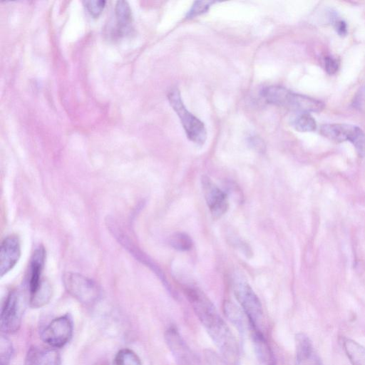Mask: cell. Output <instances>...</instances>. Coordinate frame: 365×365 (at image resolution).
Segmentation results:
<instances>
[{
	"label": "cell",
	"instance_id": "cell-1",
	"mask_svg": "<svg viewBox=\"0 0 365 365\" xmlns=\"http://www.w3.org/2000/svg\"><path fill=\"white\" fill-rule=\"evenodd\" d=\"M183 292L199 320L222 354L230 363L235 364L239 356L237 340L212 302L195 286L185 285Z\"/></svg>",
	"mask_w": 365,
	"mask_h": 365
},
{
	"label": "cell",
	"instance_id": "cell-2",
	"mask_svg": "<svg viewBox=\"0 0 365 365\" xmlns=\"http://www.w3.org/2000/svg\"><path fill=\"white\" fill-rule=\"evenodd\" d=\"M265 101L271 104L301 113L319 112L323 102L301 94L293 93L279 86H270L262 92Z\"/></svg>",
	"mask_w": 365,
	"mask_h": 365
},
{
	"label": "cell",
	"instance_id": "cell-3",
	"mask_svg": "<svg viewBox=\"0 0 365 365\" xmlns=\"http://www.w3.org/2000/svg\"><path fill=\"white\" fill-rule=\"evenodd\" d=\"M169 103L177 113L187 138L192 143L202 145L207 138L204 123L189 112L185 106L177 88H173L168 93Z\"/></svg>",
	"mask_w": 365,
	"mask_h": 365
},
{
	"label": "cell",
	"instance_id": "cell-4",
	"mask_svg": "<svg viewBox=\"0 0 365 365\" xmlns=\"http://www.w3.org/2000/svg\"><path fill=\"white\" fill-rule=\"evenodd\" d=\"M234 293L246 315L251 329H260L263 311L259 299L249 284L242 279L234 283Z\"/></svg>",
	"mask_w": 365,
	"mask_h": 365
},
{
	"label": "cell",
	"instance_id": "cell-5",
	"mask_svg": "<svg viewBox=\"0 0 365 365\" xmlns=\"http://www.w3.org/2000/svg\"><path fill=\"white\" fill-rule=\"evenodd\" d=\"M63 282L67 292L79 302L91 305L100 297L101 292L92 279L75 272H66Z\"/></svg>",
	"mask_w": 365,
	"mask_h": 365
},
{
	"label": "cell",
	"instance_id": "cell-6",
	"mask_svg": "<svg viewBox=\"0 0 365 365\" xmlns=\"http://www.w3.org/2000/svg\"><path fill=\"white\" fill-rule=\"evenodd\" d=\"M25 309V301L18 290H12L7 295L1 313V330L6 334L17 331L21 324Z\"/></svg>",
	"mask_w": 365,
	"mask_h": 365
},
{
	"label": "cell",
	"instance_id": "cell-7",
	"mask_svg": "<svg viewBox=\"0 0 365 365\" xmlns=\"http://www.w3.org/2000/svg\"><path fill=\"white\" fill-rule=\"evenodd\" d=\"M320 133L336 143L351 142L360 154L365 152V134L358 126L344 123L325 124L321 126Z\"/></svg>",
	"mask_w": 365,
	"mask_h": 365
},
{
	"label": "cell",
	"instance_id": "cell-8",
	"mask_svg": "<svg viewBox=\"0 0 365 365\" xmlns=\"http://www.w3.org/2000/svg\"><path fill=\"white\" fill-rule=\"evenodd\" d=\"M73 322L68 315L53 319L43 330L42 340L51 347L61 348L66 345L73 334Z\"/></svg>",
	"mask_w": 365,
	"mask_h": 365
},
{
	"label": "cell",
	"instance_id": "cell-9",
	"mask_svg": "<svg viewBox=\"0 0 365 365\" xmlns=\"http://www.w3.org/2000/svg\"><path fill=\"white\" fill-rule=\"evenodd\" d=\"M165 338L178 365H198L197 358L175 327H169L165 331Z\"/></svg>",
	"mask_w": 365,
	"mask_h": 365
},
{
	"label": "cell",
	"instance_id": "cell-10",
	"mask_svg": "<svg viewBox=\"0 0 365 365\" xmlns=\"http://www.w3.org/2000/svg\"><path fill=\"white\" fill-rule=\"evenodd\" d=\"M202 187L207 205L212 215L219 217L228 209L227 195L221 190L208 177L202 178Z\"/></svg>",
	"mask_w": 365,
	"mask_h": 365
},
{
	"label": "cell",
	"instance_id": "cell-11",
	"mask_svg": "<svg viewBox=\"0 0 365 365\" xmlns=\"http://www.w3.org/2000/svg\"><path fill=\"white\" fill-rule=\"evenodd\" d=\"M45 259V249L43 246L39 245L34 251L29 264L27 284L29 297L34 295L46 281L42 278Z\"/></svg>",
	"mask_w": 365,
	"mask_h": 365
},
{
	"label": "cell",
	"instance_id": "cell-12",
	"mask_svg": "<svg viewBox=\"0 0 365 365\" xmlns=\"http://www.w3.org/2000/svg\"><path fill=\"white\" fill-rule=\"evenodd\" d=\"M21 255L20 241L17 236L5 237L1 245L0 272L1 276L8 273L18 262Z\"/></svg>",
	"mask_w": 365,
	"mask_h": 365
},
{
	"label": "cell",
	"instance_id": "cell-13",
	"mask_svg": "<svg viewBox=\"0 0 365 365\" xmlns=\"http://www.w3.org/2000/svg\"><path fill=\"white\" fill-rule=\"evenodd\" d=\"M297 365H322L309 338L303 333L295 336Z\"/></svg>",
	"mask_w": 365,
	"mask_h": 365
},
{
	"label": "cell",
	"instance_id": "cell-14",
	"mask_svg": "<svg viewBox=\"0 0 365 365\" xmlns=\"http://www.w3.org/2000/svg\"><path fill=\"white\" fill-rule=\"evenodd\" d=\"M24 365H61V357L53 348L33 346L27 351Z\"/></svg>",
	"mask_w": 365,
	"mask_h": 365
},
{
	"label": "cell",
	"instance_id": "cell-15",
	"mask_svg": "<svg viewBox=\"0 0 365 365\" xmlns=\"http://www.w3.org/2000/svg\"><path fill=\"white\" fill-rule=\"evenodd\" d=\"M254 350L259 365H276L270 346L260 329H251Z\"/></svg>",
	"mask_w": 365,
	"mask_h": 365
},
{
	"label": "cell",
	"instance_id": "cell-16",
	"mask_svg": "<svg viewBox=\"0 0 365 365\" xmlns=\"http://www.w3.org/2000/svg\"><path fill=\"white\" fill-rule=\"evenodd\" d=\"M118 34H126L132 23V12L129 4L125 1H118L115 6Z\"/></svg>",
	"mask_w": 365,
	"mask_h": 365
},
{
	"label": "cell",
	"instance_id": "cell-17",
	"mask_svg": "<svg viewBox=\"0 0 365 365\" xmlns=\"http://www.w3.org/2000/svg\"><path fill=\"white\" fill-rule=\"evenodd\" d=\"M346 355L352 365H365V346L351 339L343 341Z\"/></svg>",
	"mask_w": 365,
	"mask_h": 365
},
{
	"label": "cell",
	"instance_id": "cell-18",
	"mask_svg": "<svg viewBox=\"0 0 365 365\" xmlns=\"http://www.w3.org/2000/svg\"><path fill=\"white\" fill-rule=\"evenodd\" d=\"M224 312L230 322L237 327L240 331L245 330L244 316L241 309L231 302L227 301L224 304Z\"/></svg>",
	"mask_w": 365,
	"mask_h": 365
},
{
	"label": "cell",
	"instance_id": "cell-19",
	"mask_svg": "<svg viewBox=\"0 0 365 365\" xmlns=\"http://www.w3.org/2000/svg\"><path fill=\"white\" fill-rule=\"evenodd\" d=\"M294 128L299 132H312L316 130L314 118L308 113H301L292 121Z\"/></svg>",
	"mask_w": 365,
	"mask_h": 365
},
{
	"label": "cell",
	"instance_id": "cell-20",
	"mask_svg": "<svg viewBox=\"0 0 365 365\" xmlns=\"http://www.w3.org/2000/svg\"><path fill=\"white\" fill-rule=\"evenodd\" d=\"M169 243L172 247L178 251H187L192 247V240L190 237L185 232H175L170 239Z\"/></svg>",
	"mask_w": 365,
	"mask_h": 365
},
{
	"label": "cell",
	"instance_id": "cell-21",
	"mask_svg": "<svg viewBox=\"0 0 365 365\" xmlns=\"http://www.w3.org/2000/svg\"><path fill=\"white\" fill-rule=\"evenodd\" d=\"M115 365H142L138 356L129 349L120 350L115 356Z\"/></svg>",
	"mask_w": 365,
	"mask_h": 365
},
{
	"label": "cell",
	"instance_id": "cell-22",
	"mask_svg": "<svg viewBox=\"0 0 365 365\" xmlns=\"http://www.w3.org/2000/svg\"><path fill=\"white\" fill-rule=\"evenodd\" d=\"M14 354L12 343L6 336L0 339V365H9Z\"/></svg>",
	"mask_w": 365,
	"mask_h": 365
},
{
	"label": "cell",
	"instance_id": "cell-23",
	"mask_svg": "<svg viewBox=\"0 0 365 365\" xmlns=\"http://www.w3.org/2000/svg\"><path fill=\"white\" fill-rule=\"evenodd\" d=\"M213 3V1H195L191 9L187 14V18H194L204 13H206L209 10L210 5Z\"/></svg>",
	"mask_w": 365,
	"mask_h": 365
},
{
	"label": "cell",
	"instance_id": "cell-24",
	"mask_svg": "<svg viewBox=\"0 0 365 365\" xmlns=\"http://www.w3.org/2000/svg\"><path fill=\"white\" fill-rule=\"evenodd\" d=\"M83 4L88 13L93 17L96 18L102 13L106 5V1L102 0L84 1Z\"/></svg>",
	"mask_w": 365,
	"mask_h": 365
},
{
	"label": "cell",
	"instance_id": "cell-25",
	"mask_svg": "<svg viewBox=\"0 0 365 365\" xmlns=\"http://www.w3.org/2000/svg\"><path fill=\"white\" fill-rule=\"evenodd\" d=\"M324 65L326 71L329 75H333L338 71L339 64L337 61L331 56H326L324 58Z\"/></svg>",
	"mask_w": 365,
	"mask_h": 365
},
{
	"label": "cell",
	"instance_id": "cell-26",
	"mask_svg": "<svg viewBox=\"0 0 365 365\" xmlns=\"http://www.w3.org/2000/svg\"><path fill=\"white\" fill-rule=\"evenodd\" d=\"M334 28L339 36H345L347 34V26L345 21L338 20L334 23Z\"/></svg>",
	"mask_w": 365,
	"mask_h": 365
}]
</instances>
